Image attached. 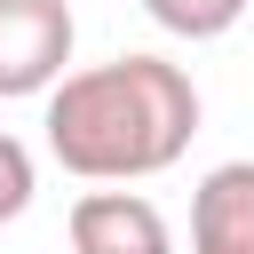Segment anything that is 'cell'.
Segmentation results:
<instances>
[{"label": "cell", "mask_w": 254, "mask_h": 254, "mask_svg": "<svg viewBox=\"0 0 254 254\" xmlns=\"http://www.w3.org/2000/svg\"><path fill=\"white\" fill-rule=\"evenodd\" d=\"M32 190H40V175H32V151H24L16 135H0V222H16V214L32 206Z\"/></svg>", "instance_id": "6"}, {"label": "cell", "mask_w": 254, "mask_h": 254, "mask_svg": "<svg viewBox=\"0 0 254 254\" xmlns=\"http://www.w3.org/2000/svg\"><path fill=\"white\" fill-rule=\"evenodd\" d=\"M71 254H175V230L143 190H87L71 198Z\"/></svg>", "instance_id": "3"}, {"label": "cell", "mask_w": 254, "mask_h": 254, "mask_svg": "<svg viewBox=\"0 0 254 254\" xmlns=\"http://www.w3.org/2000/svg\"><path fill=\"white\" fill-rule=\"evenodd\" d=\"M190 254H254V159H222L190 190Z\"/></svg>", "instance_id": "4"}, {"label": "cell", "mask_w": 254, "mask_h": 254, "mask_svg": "<svg viewBox=\"0 0 254 254\" xmlns=\"http://www.w3.org/2000/svg\"><path fill=\"white\" fill-rule=\"evenodd\" d=\"M71 64L64 0H0V95H48Z\"/></svg>", "instance_id": "2"}, {"label": "cell", "mask_w": 254, "mask_h": 254, "mask_svg": "<svg viewBox=\"0 0 254 254\" xmlns=\"http://www.w3.org/2000/svg\"><path fill=\"white\" fill-rule=\"evenodd\" d=\"M143 8H151V24L175 32V40H222V32L246 16V0H143Z\"/></svg>", "instance_id": "5"}, {"label": "cell", "mask_w": 254, "mask_h": 254, "mask_svg": "<svg viewBox=\"0 0 254 254\" xmlns=\"http://www.w3.org/2000/svg\"><path fill=\"white\" fill-rule=\"evenodd\" d=\"M48 151L79 183H143L167 175L198 135V87L167 56H111L64 71L48 87Z\"/></svg>", "instance_id": "1"}]
</instances>
